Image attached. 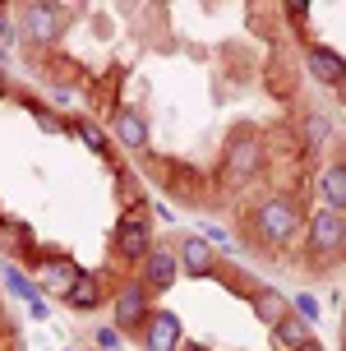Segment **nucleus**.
<instances>
[{"mask_svg":"<svg viewBox=\"0 0 346 351\" xmlns=\"http://www.w3.org/2000/svg\"><path fill=\"white\" fill-rule=\"evenodd\" d=\"M0 37H5V19H0Z\"/></svg>","mask_w":346,"mask_h":351,"instance_id":"18","label":"nucleus"},{"mask_svg":"<svg viewBox=\"0 0 346 351\" xmlns=\"http://www.w3.org/2000/svg\"><path fill=\"white\" fill-rule=\"evenodd\" d=\"M69 305H79V310H88V305H97V287H92V278H74V287L65 291Z\"/></svg>","mask_w":346,"mask_h":351,"instance_id":"13","label":"nucleus"},{"mask_svg":"<svg viewBox=\"0 0 346 351\" xmlns=\"http://www.w3.org/2000/svg\"><path fill=\"white\" fill-rule=\"evenodd\" d=\"M116 130H121V139L129 143V148H138V143L148 139V130H143V121H138L134 111H121V121H116Z\"/></svg>","mask_w":346,"mask_h":351,"instance_id":"12","label":"nucleus"},{"mask_svg":"<svg viewBox=\"0 0 346 351\" xmlns=\"http://www.w3.org/2000/svg\"><path fill=\"white\" fill-rule=\"evenodd\" d=\"M0 93H5V79H0Z\"/></svg>","mask_w":346,"mask_h":351,"instance_id":"19","label":"nucleus"},{"mask_svg":"<svg viewBox=\"0 0 346 351\" xmlns=\"http://www.w3.org/2000/svg\"><path fill=\"white\" fill-rule=\"evenodd\" d=\"M116 241H121V254L138 259V254L148 250V222H143L138 213H129V217L121 222V236H116Z\"/></svg>","mask_w":346,"mask_h":351,"instance_id":"4","label":"nucleus"},{"mask_svg":"<svg viewBox=\"0 0 346 351\" xmlns=\"http://www.w3.org/2000/svg\"><path fill=\"white\" fill-rule=\"evenodd\" d=\"M28 33H33L37 42H51L55 37V5H33V10H28Z\"/></svg>","mask_w":346,"mask_h":351,"instance_id":"6","label":"nucleus"},{"mask_svg":"<svg viewBox=\"0 0 346 351\" xmlns=\"http://www.w3.org/2000/svg\"><path fill=\"white\" fill-rule=\"evenodd\" d=\"M310 70L319 74V79H328V84H346V65H342L332 51H323V47L310 56Z\"/></svg>","mask_w":346,"mask_h":351,"instance_id":"7","label":"nucleus"},{"mask_svg":"<svg viewBox=\"0 0 346 351\" xmlns=\"http://www.w3.org/2000/svg\"><path fill=\"white\" fill-rule=\"evenodd\" d=\"M323 199H328V208H346V167H328L323 171Z\"/></svg>","mask_w":346,"mask_h":351,"instance_id":"9","label":"nucleus"},{"mask_svg":"<svg viewBox=\"0 0 346 351\" xmlns=\"http://www.w3.org/2000/svg\"><path fill=\"white\" fill-rule=\"evenodd\" d=\"M138 319H143V291H138V287H129V291H121V305H116V324H121V328H134Z\"/></svg>","mask_w":346,"mask_h":351,"instance_id":"8","label":"nucleus"},{"mask_svg":"<svg viewBox=\"0 0 346 351\" xmlns=\"http://www.w3.org/2000/svg\"><path fill=\"white\" fill-rule=\"evenodd\" d=\"M295 351H319V342H300V347H295Z\"/></svg>","mask_w":346,"mask_h":351,"instance_id":"17","label":"nucleus"},{"mask_svg":"<svg viewBox=\"0 0 346 351\" xmlns=\"http://www.w3.org/2000/svg\"><path fill=\"white\" fill-rule=\"evenodd\" d=\"M254 167H259V148H254L249 139H236V143H231V153H226L222 180H226V185H245Z\"/></svg>","mask_w":346,"mask_h":351,"instance_id":"2","label":"nucleus"},{"mask_svg":"<svg viewBox=\"0 0 346 351\" xmlns=\"http://www.w3.org/2000/svg\"><path fill=\"white\" fill-rule=\"evenodd\" d=\"M259 231L273 241V245H282V241H291L295 231V208L286 204V199H273V204H263L259 213Z\"/></svg>","mask_w":346,"mask_h":351,"instance_id":"1","label":"nucleus"},{"mask_svg":"<svg viewBox=\"0 0 346 351\" xmlns=\"http://www.w3.org/2000/svg\"><path fill=\"white\" fill-rule=\"evenodd\" d=\"M208 263H212V250H208L199 236H190V241H185V268H190V273H208Z\"/></svg>","mask_w":346,"mask_h":351,"instance_id":"10","label":"nucleus"},{"mask_svg":"<svg viewBox=\"0 0 346 351\" xmlns=\"http://www.w3.org/2000/svg\"><path fill=\"white\" fill-rule=\"evenodd\" d=\"M175 337H180V324H175V315H157L153 328H148V347H153V351H171Z\"/></svg>","mask_w":346,"mask_h":351,"instance_id":"5","label":"nucleus"},{"mask_svg":"<svg viewBox=\"0 0 346 351\" xmlns=\"http://www.w3.org/2000/svg\"><path fill=\"white\" fill-rule=\"evenodd\" d=\"M171 278H175V259L171 254H153L148 259V282L153 287H171Z\"/></svg>","mask_w":346,"mask_h":351,"instance_id":"11","label":"nucleus"},{"mask_svg":"<svg viewBox=\"0 0 346 351\" xmlns=\"http://www.w3.org/2000/svg\"><path fill=\"white\" fill-rule=\"evenodd\" d=\"M277 337H282L286 347H300V342H310V328H305L300 319H282V324H277Z\"/></svg>","mask_w":346,"mask_h":351,"instance_id":"15","label":"nucleus"},{"mask_svg":"<svg viewBox=\"0 0 346 351\" xmlns=\"http://www.w3.org/2000/svg\"><path fill=\"white\" fill-rule=\"evenodd\" d=\"M286 14H291L295 23H305V14H310V5H305V0H291V5H286Z\"/></svg>","mask_w":346,"mask_h":351,"instance_id":"16","label":"nucleus"},{"mask_svg":"<svg viewBox=\"0 0 346 351\" xmlns=\"http://www.w3.org/2000/svg\"><path fill=\"white\" fill-rule=\"evenodd\" d=\"M310 245H314V250H323V254H328V250H337V245H346V222H342V217H337L332 208H323L319 217H314Z\"/></svg>","mask_w":346,"mask_h":351,"instance_id":"3","label":"nucleus"},{"mask_svg":"<svg viewBox=\"0 0 346 351\" xmlns=\"http://www.w3.org/2000/svg\"><path fill=\"white\" fill-rule=\"evenodd\" d=\"M259 319L277 328V324L286 319V300H282V296H273V291H263V296H259Z\"/></svg>","mask_w":346,"mask_h":351,"instance_id":"14","label":"nucleus"}]
</instances>
